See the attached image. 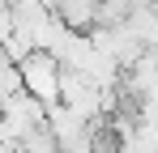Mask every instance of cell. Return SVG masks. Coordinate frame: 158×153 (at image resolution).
Returning <instances> with one entry per match:
<instances>
[{"label":"cell","instance_id":"6da1fadb","mask_svg":"<svg viewBox=\"0 0 158 153\" xmlns=\"http://www.w3.org/2000/svg\"><path fill=\"white\" fill-rule=\"evenodd\" d=\"M17 76H22V89H26L30 98H39L43 106L56 102V81H60V60H56L52 51L34 47L26 51L22 60H17Z\"/></svg>","mask_w":158,"mask_h":153}]
</instances>
